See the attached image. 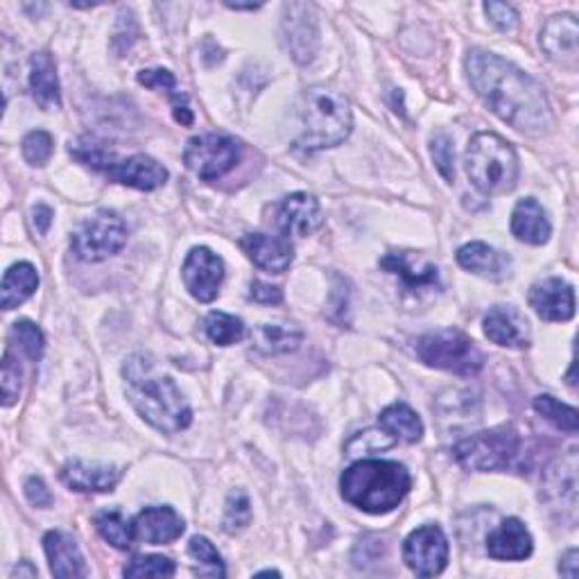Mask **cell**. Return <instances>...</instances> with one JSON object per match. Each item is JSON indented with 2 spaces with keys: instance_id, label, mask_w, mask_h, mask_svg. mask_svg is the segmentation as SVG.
Here are the masks:
<instances>
[{
  "instance_id": "cell-1",
  "label": "cell",
  "mask_w": 579,
  "mask_h": 579,
  "mask_svg": "<svg viewBox=\"0 0 579 579\" xmlns=\"http://www.w3.org/2000/svg\"><path fill=\"white\" fill-rule=\"evenodd\" d=\"M467 75L480 100L516 132L542 136L553 130L546 89L512 62L476 48L467 57Z\"/></svg>"
},
{
  "instance_id": "cell-2",
  "label": "cell",
  "mask_w": 579,
  "mask_h": 579,
  "mask_svg": "<svg viewBox=\"0 0 579 579\" xmlns=\"http://www.w3.org/2000/svg\"><path fill=\"white\" fill-rule=\"evenodd\" d=\"M122 376H125L130 403L152 428L177 435L190 426L193 409L188 401L171 376L161 374L150 356H132L122 367Z\"/></svg>"
},
{
  "instance_id": "cell-3",
  "label": "cell",
  "mask_w": 579,
  "mask_h": 579,
  "mask_svg": "<svg viewBox=\"0 0 579 579\" xmlns=\"http://www.w3.org/2000/svg\"><path fill=\"white\" fill-rule=\"evenodd\" d=\"M412 487L403 465L390 460H362L351 465L340 478L342 499L367 514L394 512Z\"/></svg>"
},
{
  "instance_id": "cell-4",
  "label": "cell",
  "mask_w": 579,
  "mask_h": 579,
  "mask_svg": "<svg viewBox=\"0 0 579 579\" xmlns=\"http://www.w3.org/2000/svg\"><path fill=\"white\" fill-rule=\"evenodd\" d=\"M297 113L302 125L297 145L306 152L338 148L353 130L351 102L326 87L306 89L299 98Z\"/></svg>"
},
{
  "instance_id": "cell-5",
  "label": "cell",
  "mask_w": 579,
  "mask_h": 579,
  "mask_svg": "<svg viewBox=\"0 0 579 579\" xmlns=\"http://www.w3.org/2000/svg\"><path fill=\"white\" fill-rule=\"evenodd\" d=\"M467 175L484 195H505L516 188L518 156L516 150L499 134L480 132L467 148Z\"/></svg>"
},
{
  "instance_id": "cell-6",
  "label": "cell",
  "mask_w": 579,
  "mask_h": 579,
  "mask_svg": "<svg viewBox=\"0 0 579 579\" xmlns=\"http://www.w3.org/2000/svg\"><path fill=\"white\" fill-rule=\"evenodd\" d=\"M521 455V435L512 426L476 433L452 446V460L467 471H507Z\"/></svg>"
},
{
  "instance_id": "cell-7",
  "label": "cell",
  "mask_w": 579,
  "mask_h": 579,
  "mask_svg": "<svg viewBox=\"0 0 579 579\" xmlns=\"http://www.w3.org/2000/svg\"><path fill=\"white\" fill-rule=\"evenodd\" d=\"M417 356L428 367L467 379L480 374V369L484 367V356L476 342L455 328L430 330V334L422 336L417 342Z\"/></svg>"
},
{
  "instance_id": "cell-8",
  "label": "cell",
  "mask_w": 579,
  "mask_h": 579,
  "mask_svg": "<svg viewBox=\"0 0 579 579\" xmlns=\"http://www.w3.org/2000/svg\"><path fill=\"white\" fill-rule=\"evenodd\" d=\"M128 242V225L116 211H98L81 222L73 236L70 247L77 259L87 263H100L118 254Z\"/></svg>"
},
{
  "instance_id": "cell-9",
  "label": "cell",
  "mask_w": 579,
  "mask_h": 579,
  "mask_svg": "<svg viewBox=\"0 0 579 579\" xmlns=\"http://www.w3.org/2000/svg\"><path fill=\"white\" fill-rule=\"evenodd\" d=\"M242 156V145L222 134H201L188 141L184 163L190 173L204 182H214L231 173Z\"/></svg>"
},
{
  "instance_id": "cell-10",
  "label": "cell",
  "mask_w": 579,
  "mask_h": 579,
  "mask_svg": "<svg viewBox=\"0 0 579 579\" xmlns=\"http://www.w3.org/2000/svg\"><path fill=\"white\" fill-rule=\"evenodd\" d=\"M281 34L283 44L290 51V55H293V59L297 64H310L319 46L315 8L308 3H287L283 8Z\"/></svg>"
},
{
  "instance_id": "cell-11",
  "label": "cell",
  "mask_w": 579,
  "mask_h": 579,
  "mask_svg": "<svg viewBox=\"0 0 579 579\" xmlns=\"http://www.w3.org/2000/svg\"><path fill=\"white\" fill-rule=\"evenodd\" d=\"M403 559L419 577H435L448 566V539L437 525H424L412 532L403 544Z\"/></svg>"
},
{
  "instance_id": "cell-12",
  "label": "cell",
  "mask_w": 579,
  "mask_h": 579,
  "mask_svg": "<svg viewBox=\"0 0 579 579\" xmlns=\"http://www.w3.org/2000/svg\"><path fill=\"white\" fill-rule=\"evenodd\" d=\"M98 173H105L111 182L136 190H156L168 182V171L156 159L145 154L118 159L113 152H109Z\"/></svg>"
},
{
  "instance_id": "cell-13",
  "label": "cell",
  "mask_w": 579,
  "mask_h": 579,
  "mask_svg": "<svg viewBox=\"0 0 579 579\" xmlns=\"http://www.w3.org/2000/svg\"><path fill=\"white\" fill-rule=\"evenodd\" d=\"M182 276L186 290L197 302L211 304L220 295V285L225 281V263L209 247H195L184 261Z\"/></svg>"
},
{
  "instance_id": "cell-14",
  "label": "cell",
  "mask_w": 579,
  "mask_h": 579,
  "mask_svg": "<svg viewBox=\"0 0 579 579\" xmlns=\"http://www.w3.org/2000/svg\"><path fill=\"white\" fill-rule=\"evenodd\" d=\"M272 222L283 236L306 238L324 222L321 206L308 193H293L272 206Z\"/></svg>"
},
{
  "instance_id": "cell-15",
  "label": "cell",
  "mask_w": 579,
  "mask_h": 579,
  "mask_svg": "<svg viewBox=\"0 0 579 579\" xmlns=\"http://www.w3.org/2000/svg\"><path fill=\"white\" fill-rule=\"evenodd\" d=\"M529 306L546 321H568L575 315V287L564 278H544L529 290Z\"/></svg>"
},
{
  "instance_id": "cell-16",
  "label": "cell",
  "mask_w": 579,
  "mask_h": 579,
  "mask_svg": "<svg viewBox=\"0 0 579 579\" xmlns=\"http://www.w3.org/2000/svg\"><path fill=\"white\" fill-rule=\"evenodd\" d=\"M240 250L256 267L272 274H283L295 261V247L290 240L276 236L247 233L240 238Z\"/></svg>"
},
{
  "instance_id": "cell-17",
  "label": "cell",
  "mask_w": 579,
  "mask_h": 579,
  "mask_svg": "<svg viewBox=\"0 0 579 579\" xmlns=\"http://www.w3.org/2000/svg\"><path fill=\"white\" fill-rule=\"evenodd\" d=\"M381 267L403 281L409 293H424V290H439V270L430 261L412 252H390L381 259Z\"/></svg>"
},
{
  "instance_id": "cell-18",
  "label": "cell",
  "mask_w": 579,
  "mask_h": 579,
  "mask_svg": "<svg viewBox=\"0 0 579 579\" xmlns=\"http://www.w3.org/2000/svg\"><path fill=\"white\" fill-rule=\"evenodd\" d=\"M484 336L499 347H529V321L514 306H495L484 317Z\"/></svg>"
},
{
  "instance_id": "cell-19",
  "label": "cell",
  "mask_w": 579,
  "mask_h": 579,
  "mask_svg": "<svg viewBox=\"0 0 579 579\" xmlns=\"http://www.w3.org/2000/svg\"><path fill=\"white\" fill-rule=\"evenodd\" d=\"M186 523L173 507H145L134 518V534L150 546H165L177 542Z\"/></svg>"
},
{
  "instance_id": "cell-20",
  "label": "cell",
  "mask_w": 579,
  "mask_h": 579,
  "mask_svg": "<svg viewBox=\"0 0 579 579\" xmlns=\"http://www.w3.org/2000/svg\"><path fill=\"white\" fill-rule=\"evenodd\" d=\"M532 548V534L518 518H505L487 536V553L495 561H523Z\"/></svg>"
},
{
  "instance_id": "cell-21",
  "label": "cell",
  "mask_w": 579,
  "mask_h": 579,
  "mask_svg": "<svg viewBox=\"0 0 579 579\" xmlns=\"http://www.w3.org/2000/svg\"><path fill=\"white\" fill-rule=\"evenodd\" d=\"M122 478V469L113 465H98L87 460H70L62 469V480L75 491L105 493L111 491Z\"/></svg>"
},
{
  "instance_id": "cell-22",
  "label": "cell",
  "mask_w": 579,
  "mask_h": 579,
  "mask_svg": "<svg viewBox=\"0 0 579 579\" xmlns=\"http://www.w3.org/2000/svg\"><path fill=\"white\" fill-rule=\"evenodd\" d=\"M542 48L553 62L575 64L579 57V23L572 14L553 17L542 32Z\"/></svg>"
},
{
  "instance_id": "cell-23",
  "label": "cell",
  "mask_w": 579,
  "mask_h": 579,
  "mask_svg": "<svg viewBox=\"0 0 579 579\" xmlns=\"http://www.w3.org/2000/svg\"><path fill=\"white\" fill-rule=\"evenodd\" d=\"M458 263L489 281H505L512 274V259L487 242H469L458 250Z\"/></svg>"
},
{
  "instance_id": "cell-24",
  "label": "cell",
  "mask_w": 579,
  "mask_h": 579,
  "mask_svg": "<svg viewBox=\"0 0 579 579\" xmlns=\"http://www.w3.org/2000/svg\"><path fill=\"white\" fill-rule=\"evenodd\" d=\"M44 550L51 564V572L59 579H73V577H87V564L85 557L79 553L77 542L73 536L64 532H48L44 536Z\"/></svg>"
},
{
  "instance_id": "cell-25",
  "label": "cell",
  "mask_w": 579,
  "mask_h": 579,
  "mask_svg": "<svg viewBox=\"0 0 579 579\" xmlns=\"http://www.w3.org/2000/svg\"><path fill=\"white\" fill-rule=\"evenodd\" d=\"M512 233L516 236V240H521L525 244H534V247L548 242V238L553 233V225L548 220V214H546L544 206L534 197H525L514 206Z\"/></svg>"
},
{
  "instance_id": "cell-26",
  "label": "cell",
  "mask_w": 579,
  "mask_h": 579,
  "mask_svg": "<svg viewBox=\"0 0 579 579\" xmlns=\"http://www.w3.org/2000/svg\"><path fill=\"white\" fill-rule=\"evenodd\" d=\"M30 94L44 111L62 107L59 77L51 53H34L30 59Z\"/></svg>"
},
{
  "instance_id": "cell-27",
  "label": "cell",
  "mask_w": 579,
  "mask_h": 579,
  "mask_svg": "<svg viewBox=\"0 0 579 579\" xmlns=\"http://www.w3.org/2000/svg\"><path fill=\"white\" fill-rule=\"evenodd\" d=\"M252 342L265 356L293 353L304 342V330L285 324H259L252 334Z\"/></svg>"
},
{
  "instance_id": "cell-28",
  "label": "cell",
  "mask_w": 579,
  "mask_h": 579,
  "mask_svg": "<svg viewBox=\"0 0 579 579\" xmlns=\"http://www.w3.org/2000/svg\"><path fill=\"white\" fill-rule=\"evenodd\" d=\"M39 287V274L30 263H14L6 276L3 287H0V306L3 310H14L25 304Z\"/></svg>"
},
{
  "instance_id": "cell-29",
  "label": "cell",
  "mask_w": 579,
  "mask_h": 579,
  "mask_svg": "<svg viewBox=\"0 0 579 579\" xmlns=\"http://www.w3.org/2000/svg\"><path fill=\"white\" fill-rule=\"evenodd\" d=\"M381 428L385 435H392L396 441L417 444L424 437V424L415 409L405 403H394L385 407L379 417Z\"/></svg>"
},
{
  "instance_id": "cell-30",
  "label": "cell",
  "mask_w": 579,
  "mask_h": 579,
  "mask_svg": "<svg viewBox=\"0 0 579 579\" xmlns=\"http://www.w3.org/2000/svg\"><path fill=\"white\" fill-rule=\"evenodd\" d=\"M139 81L143 87H150V89H161L165 91V96H168L173 100V107H175V120L182 122V125H193V113L188 109V98L186 94H182V89L177 87V79L173 77L171 70L165 68H148V70H141L139 73Z\"/></svg>"
},
{
  "instance_id": "cell-31",
  "label": "cell",
  "mask_w": 579,
  "mask_h": 579,
  "mask_svg": "<svg viewBox=\"0 0 579 579\" xmlns=\"http://www.w3.org/2000/svg\"><path fill=\"white\" fill-rule=\"evenodd\" d=\"M96 529L100 532L102 539L111 544L118 550H130L136 534H134V523H130L120 512H102L96 516Z\"/></svg>"
},
{
  "instance_id": "cell-32",
  "label": "cell",
  "mask_w": 579,
  "mask_h": 579,
  "mask_svg": "<svg viewBox=\"0 0 579 579\" xmlns=\"http://www.w3.org/2000/svg\"><path fill=\"white\" fill-rule=\"evenodd\" d=\"M204 330L218 347H231L244 338V324L240 317L227 313H211L204 319Z\"/></svg>"
},
{
  "instance_id": "cell-33",
  "label": "cell",
  "mask_w": 579,
  "mask_h": 579,
  "mask_svg": "<svg viewBox=\"0 0 579 579\" xmlns=\"http://www.w3.org/2000/svg\"><path fill=\"white\" fill-rule=\"evenodd\" d=\"M188 555L195 561V572L199 577H225L227 568L216 550V546L206 539V536H193L188 544Z\"/></svg>"
},
{
  "instance_id": "cell-34",
  "label": "cell",
  "mask_w": 579,
  "mask_h": 579,
  "mask_svg": "<svg viewBox=\"0 0 579 579\" xmlns=\"http://www.w3.org/2000/svg\"><path fill=\"white\" fill-rule=\"evenodd\" d=\"M534 409L539 412V415L544 419H548L553 426H557L559 430H566V433H577L579 430V415L577 409L557 401L555 396L550 394H542L534 398Z\"/></svg>"
},
{
  "instance_id": "cell-35",
  "label": "cell",
  "mask_w": 579,
  "mask_h": 579,
  "mask_svg": "<svg viewBox=\"0 0 579 579\" xmlns=\"http://www.w3.org/2000/svg\"><path fill=\"white\" fill-rule=\"evenodd\" d=\"M252 523V503H250V495L244 491L236 489L229 493L227 505H225V518H222V527L227 534H236L242 532L247 525Z\"/></svg>"
},
{
  "instance_id": "cell-36",
  "label": "cell",
  "mask_w": 579,
  "mask_h": 579,
  "mask_svg": "<svg viewBox=\"0 0 579 579\" xmlns=\"http://www.w3.org/2000/svg\"><path fill=\"white\" fill-rule=\"evenodd\" d=\"M175 572H177L175 561L161 555L134 557L125 568H122V575L125 577H173Z\"/></svg>"
},
{
  "instance_id": "cell-37",
  "label": "cell",
  "mask_w": 579,
  "mask_h": 579,
  "mask_svg": "<svg viewBox=\"0 0 579 579\" xmlns=\"http://www.w3.org/2000/svg\"><path fill=\"white\" fill-rule=\"evenodd\" d=\"M21 150H23V159L34 165V168H44V165L51 161L53 152H55V141L48 132L44 130H36V132H30L23 143H21Z\"/></svg>"
},
{
  "instance_id": "cell-38",
  "label": "cell",
  "mask_w": 579,
  "mask_h": 579,
  "mask_svg": "<svg viewBox=\"0 0 579 579\" xmlns=\"http://www.w3.org/2000/svg\"><path fill=\"white\" fill-rule=\"evenodd\" d=\"M12 338L21 345V349L25 351V356L36 362L41 360V356H44V349H46V338L44 334H41V328L28 319H21L14 324L12 328Z\"/></svg>"
},
{
  "instance_id": "cell-39",
  "label": "cell",
  "mask_w": 579,
  "mask_h": 579,
  "mask_svg": "<svg viewBox=\"0 0 579 579\" xmlns=\"http://www.w3.org/2000/svg\"><path fill=\"white\" fill-rule=\"evenodd\" d=\"M21 379H23L21 364H19L17 356L12 353V349H8L3 356V374H0V390H3V405L6 407H12L19 401Z\"/></svg>"
},
{
  "instance_id": "cell-40",
  "label": "cell",
  "mask_w": 579,
  "mask_h": 579,
  "mask_svg": "<svg viewBox=\"0 0 579 579\" xmlns=\"http://www.w3.org/2000/svg\"><path fill=\"white\" fill-rule=\"evenodd\" d=\"M430 154L433 161L437 165L439 175L452 184L455 182V150H452V141L446 134H437L430 143Z\"/></svg>"
},
{
  "instance_id": "cell-41",
  "label": "cell",
  "mask_w": 579,
  "mask_h": 579,
  "mask_svg": "<svg viewBox=\"0 0 579 579\" xmlns=\"http://www.w3.org/2000/svg\"><path fill=\"white\" fill-rule=\"evenodd\" d=\"M484 12L501 32H512L518 25V12L507 3H484Z\"/></svg>"
},
{
  "instance_id": "cell-42",
  "label": "cell",
  "mask_w": 579,
  "mask_h": 579,
  "mask_svg": "<svg viewBox=\"0 0 579 579\" xmlns=\"http://www.w3.org/2000/svg\"><path fill=\"white\" fill-rule=\"evenodd\" d=\"M23 491H25V499H28L30 505H34V507L46 510V507L53 505V493H51V489L46 487L44 480L36 478V476H32V478L25 480Z\"/></svg>"
},
{
  "instance_id": "cell-43",
  "label": "cell",
  "mask_w": 579,
  "mask_h": 579,
  "mask_svg": "<svg viewBox=\"0 0 579 579\" xmlns=\"http://www.w3.org/2000/svg\"><path fill=\"white\" fill-rule=\"evenodd\" d=\"M250 299H254L256 304H263V306H276L283 302V293H281V287H276V285L254 281L250 287Z\"/></svg>"
},
{
  "instance_id": "cell-44",
  "label": "cell",
  "mask_w": 579,
  "mask_h": 579,
  "mask_svg": "<svg viewBox=\"0 0 579 579\" xmlns=\"http://www.w3.org/2000/svg\"><path fill=\"white\" fill-rule=\"evenodd\" d=\"M32 222H34V229L41 233V236H46L51 225H53V209L46 204H39L32 209Z\"/></svg>"
},
{
  "instance_id": "cell-45",
  "label": "cell",
  "mask_w": 579,
  "mask_h": 579,
  "mask_svg": "<svg viewBox=\"0 0 579 579\" xmlns=\"http://www.w3.org/2000/svg\"><path fill=\"white\" fill-rule=\"evenodd\" d=\"M577 559H579V553L577 548H570L564 557H561V564H559V572L575 579L577 577Z\"/></svg>"
},
{
  "instance_id": "cell-46",
  "label": "cell",
  "mask_w": 579,
  "mask_h": 579,
  "mask_svg": "<svg viewBox=\"0 0 579 579\" xmlns=\"http://www.w3.org/2000/svg\"><path fill=\"white\" fill-rule=\"evenodd\" d=\"M12 575H14V577H36V568H34L30 561H23V564H19V566L14 568Z\"/></svg>"
},
{
  "instance_id": "cell-47",
  "label": "cell",
  "mask_w": 579,
  "mask_h": 579,
  "mask_svg": "<svg viewBox=\"0 0 579 579\" xmlns=\"http://www.w3.org/2000/svg\"><path fill=\"white\" fill-rule=\"evenodd\" d=\"M229 10H250V12H254V10H259L261 6H254V3H250V6H233V3H225Z\"/></svg>"
},
{
  "instance_id": "cell-48",
  "label": "cell",
  "mask_w": 579,
  "mask_h": 579,
  "mask_svg": "<svg viewBox=\"0 0 579 579\" xmlns=\"http://www.w3.org/2000/svg\"><path fill=\"white\" fill-rule=\"evenodd\" d=\"M259 575H276V577H278L281 572H278V570H263V572H259Z\"/></svg>"
}]
</instances>
